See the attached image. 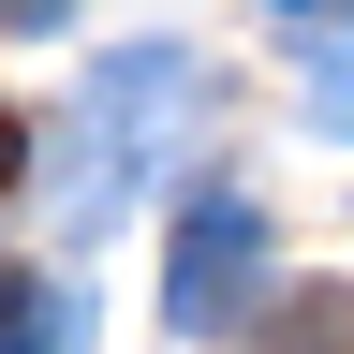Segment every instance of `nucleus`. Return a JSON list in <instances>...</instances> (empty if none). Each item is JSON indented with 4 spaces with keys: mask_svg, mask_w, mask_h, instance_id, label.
I'll list each match as a JSON object with an SVG mask.
<instances>
[{
    "mask_svg": "<svg viewBox=\"0 0 354 354\" xmlns=\"http://www.w3.org/2000/svg\"><path fill=\"white\" fill-rule=\"evenodd\" d=\"M251 295H266V207L251 192H192V221L162 251V325L221 339V325H251Z\"/></svg>",
    "mask_w": 354,
    "mask_h": 354,
    "instance_id": "2",
    "label": "nucleus"
},
{
    "mask_svg": "<svg viewBox=\"0 0 354 354\" xmlns=\"http://www.w3.org/2000/svg\"><path fill=\"white\" fill-rule=\"evenodd\" d=\"M310 118H325L339 148H354V0H339V30L310 44Z\"/></svg>",
    "mask_w": 354,
    "mask_h": 354,
    "instance_id": "4",
    "label": "nucleus"
},
{
    "mask_svg": "<svg viewBox=\"0 0 354 354\" xmlns=\"http://www.w3.org/2000/svg\"><path fill=\"white\" fill-rule=\"evenodd\" d=\"M15 177H30V118H0V192H15Z\"/></svg>",
    "mask_w": 354,
    "mask_h": 354,
    "instance_id": "7",
    "label": "nucleus"
},
{
    "mask_svg": "<svg viewBox=\"0 0 354 354\" xmlns=\"http://www.w3.org/2000/svg\"><path fill=\"white\" fill-rule=\"evenodd\" d=\"M74 15V0H0V30H59Z\"/></svg>",
    "mask_w": 354,
    "mask_h": 354,
    "instance_id": "6",
    "label": "nucleus"
},
{
    "mask_svg": "<svg viewBox=\"0 0 354 354\" xmlns=\"http://www.w3.org/2000/svg\"><path fill=\"white\" fill-rule=\"evenodd\" d=\"M207 104V74L177 59V44H118L104 74H88V104H74V148H59V221L74 236H104V221L148 192V177L177 162V133H192Z\"/></svg>",
    "mask_w": 354,
    "mask_h": 354,
    "instance_id": "1",
    "label": "nucleus"
},
{
    "mask_svg": "<svg viewBox=\"0 0 354 354\" xmlns=\"http://www.w3.org/2000/svg\"><path fill=\"white\" fill-rule=\"evenodd\" d=\"M266 354H354V281L295 295V325H266Z\"/></svg>",
    "mask_w": 354,
    "mask_h": 354,
    "instance_id": "5",
    "label": "nucleus"
},
{
    "mask_svg": "<svg viewBox=\"0 0 354 354\" xmlns=\"http://www.w3.org/2000/svg\"><path fill=\"white\" fill-rule=\"evenodd\" d=\"M74 325L88 310L44 281V266H0V354H74Z\"/></svg>",
    "mask_w": 354,
    "mask_h": 354,
    "instance_id": "3",
    "label": "nucleus"
}]
</instances>
